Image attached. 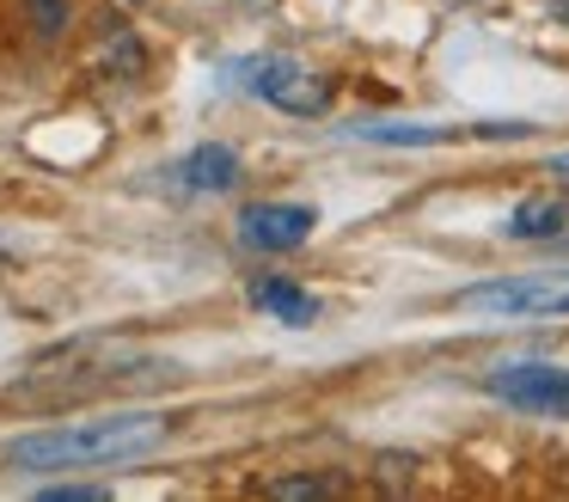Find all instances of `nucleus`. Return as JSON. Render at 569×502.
Listing matches in <instances>:
<instances>
[{
  "instance_id": "nucleus-1",
  "label": "nucleus",
  "mask_w": 569,
  "mask_h": 502,
  "mask_svg": "<svg viewBox=\"0 0 569 502\" xmlns=\"http://www.w3.org/2000/svg\"><path fill=\"white\" fill-rule=\"evenodd\" d=\"M166 416L160 411H129V416H99V423H62V429H38L0 447V465L13 472H80V465H117L136 453L166 441Z\"/></svg>"
},
{
  "instance_id": "nucleus-2",
  "label": "nucleus",
  "mask_w": 569,
  "mask_h": 502,
  "mask_svg": "<svg viewBox=\"0 0 569 502\" xmlns=\"http://www.w3.org/2000/svg\"><path fill=\"white\" fill-rule=\"evenodd\" d=\"M453 306L490 318H569V269H520V276H490L453 294Z\"/></svg>"
},
{
  "instance_id": "nucleus-3",
  "label": "nucleus",
  "mask_w": 569,
  "mask_h": 502,
  "mask_svg": "<svg viewBox=\"0 0 569 502\" xmlns=\"http://www.w3.org/2000/svg\"><path fill=\"white\" fill-rule=\"evenodd\" d=\"M239 73H251L246 80L251 92H258L263 105L288 110V117H325V110H331V80H325L319 68H307V61H295V56H258Z\"/></svg>"
},
{
  "instance_id": "nucleus-4",
  "label": "nucleus",
  "mask_w": 569,
  "mask_h": 502,
  "mask_svg": "<svg viewBox=\"0 0 569 502\" xmlns=\"http://www.w3.org/2000/svg\"><path fill=\"white\" fill-rule=\"evenodd\" d=\"M483 386H490V398H502L520 416H557V423H569V367L502 362V367H490Z\"/></svg>"
},
{
  "instance_id": "nucleus-5",
  "label": "nucleus",
  "mask_w": 569,
  "mask_h": 502,
  "mask_svg": "<svg viewBox=\"0 0 569 502\" xmlns=\"http://www.w3.org/2000/svg\"><path fill=\"white\" fill-rule=\"evenodd\" d=\"M319 215L307 203H246L239 208V239L251 252H300L312 239Z\"/></svg>"
},
{
  "instance_id": "nucleus-6",
  "label": "nucleus",
  "mask_w": 569,
  "mask_h": 502,
  "mask_svg": "<svg viewBox=\"0 0 569 502\" xmlns=\"http://www.w3.org/2000/svg\"><path fill=\"white\" fill-rule=\"evenodd\" d=\"M251 306L270 313L276 325H295V331H307L312 318H319V301H312L300 282H288V276H258L251 282Z\"/></svg>"
},
{
  "instance_id": "nucleus-7",
  "label": "nucleus",
  "mask_w": 569,
  "mask_h": 502,
  "mask_svg": "<svg viewBox=\"0 0 569 502\" xmlns=\"http://www.w3.org/2000/svg\"><path fill=\"white\" fill-rule=\"evenodd\" d=\"M356 141H373V147H435V141H453L466 129H447V122H398V117H361L349 122Z\"/></svg>"
},
{
  "instance_id": "nucleus-8",
  "label": "nucleus",
  "mask_w": 569,
  "mask_h": 502,
  "mask_svg": "<svg viewBox=\"0 0 569 502\" xmlns=\"http://www.w3.org/2000/svg\"><path fill=\"white\" fill-rule=\"evenodd\" d=\"M178 178H184L190 190H233L239 184V154L221 147V141H202V147H190V154L178 159Z\"/></svg>"
},
{
  "instance_id": "nucleus-9",
  "label": "nucleus",
  "mask_w": 569,
  "mask_h": 502,
  "mask_svg": "<svg viewBox=\"0 0 569 502\" xmlns=\"http://www.w3.org/2000/svg\"><path fill=\"white\" fill-rule=\"evenodd\" d=\"M557 227H569L563 196H527V203L508 215V233H515V239H557Z\"/></svg>"
},
{
  "instance_id": "nucleus-10",
  "label": "nucleus",
  "mask_w": 569,
  "mask_h": 502,
  "mask_svg": "<svg viewBox=\"0 0 569 502\" xmlns=\"http://www.w3.org/2000/svg\"><path fill=\"white\" fill-rule=\"evenodd\" d=\"M263 496H282V502H307V496H337L331 478H270Z\"/></svg>"
},
{
  "instance_id": "nucleus-11",
  "label": "nucleus",
  "mask_w": 569,
  "mask_h": 502,
  "mask_svg": "<svg viewBox=\"0 0 569 502\" xmlns=\"http://www.w3.org/2000/svg\"><path fill=\"white\" fill-rule=\"evenodd\" d=\"M104 61H111L123 80H136V73H141V43H136L129 31H111V43H104Z\"/></svg>"
},
{
  "instance_id": "nucleus-12",
  "label": "nucleus",
  "mask_w": 569,
  "mask_h": 502,
  "mask_svg": "<svg viewBox=\"0 0 569 502\" xmlns=\"http://www.w3.org/2000/svg\"><path fill=\"white\" fill-rule=\"evenodd\" d=\"M26 7H31V19H38L43 37H62L68 31V0H26Z\"/></svg>"
},
{
  "instance_id": "nucleus-13",
  "label": "nucleus",
  "mask_w": 569,
  "mask_h": 502,
  "mask_svg": "<svg viewBox=\"0 0 569 502\" xmlns=\"http://www.w3.org/2000/svg\"><path fill=\"white\" fill-rule=\"evenodd\" d=\"M50 502H104V484H50Z\"/></svg>"
},
{
  "instance_id": "nucleus-14",
  "label": "nucleus",
  "mask_w": 569,
  "mask_h": 502,
  "mask_svg": "<svg viewBox=\"0 0 569 502\" xmlns=\"http://www.w3.org/2000/svg\"><path fill=\"white\" fill-rule=\"evenodd\" d=\"M466 135H483V141H515V135H532V122H471Z\"/></svg>"
},
{
  "instance_id": "nucleus-15",
  "label": "nucleus",
  "mask_w": 569,
  "mask_h": 502,
  "mask_svg": "<svg viewBox=\"0 0 569 502\" xmlns=\"http://www.w3.org/2000/svg\"><path fill=\"white\" fill-rule=\"evenodd\" d=\"M551 178H569V147H563V154H551Z\"/></svg>"
},
{
  "instance_id": "nucleus-16",
  "label": "nucleus",
  "mask_w": 569,
  "mask_h": 502,
  "mask_svg": "<svg viewBox=\"0 0 569 502\" xmlns=\"http://www.w3.org/2000/svg\"><path fill=\"white\" fill-rule=\"evenodd\" d=\"M563 252H569V233H563Z\"/></svg>"
}]
</instances>
